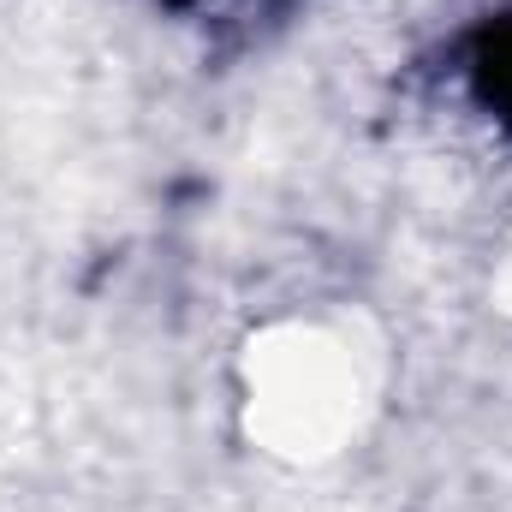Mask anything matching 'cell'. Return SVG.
I'll return each instance as SVG.
<instances>
[{
    "instance_id": "6da1fadb",
    "label": "cell",
    "mask_w": 512,
    "mask_h": 512,
    "mask_svg": "<svg viewBox=\"0 0 512 512\" xmlns=\"http://www.w3.org/2000/svg\"><path fill=\"white\" fill-rule=\"evenodd\" d=\"M382 340L352 310H298L256 328L239 358V411L251 441L280 465L352 453L382 405Z\"/></svg>"
},
{
    "instance_id": "7a4b0ae2",
    "label": "cell",
    "mask_w": 512,
    "mask_h": 512,
    "mask_svg": "<svg viewBox=\"0 0 512 512\" xmlns=\"http://www.w3.org/2000/svg\"><path fill=\"white\" fill-rule=\"evenodd\" d=\"M495 292H501V310H512V233H507V251H501V274H495Z\"/></svg>"
}]
</instances>
